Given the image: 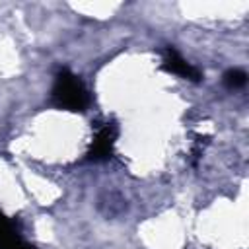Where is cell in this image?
<instances>
[{"mask_svg": "<svg viewBox=\"0 0 249 249\" xmlns=\"http://www.w3.org/2000/svg\"><path fill=\"white\" fill-rule=\"evenodd\" d=\"M51 97L58 109H66V111H84L89 103V95L82 80L76 74H72L68 68H62L56 74Z\"/></svg>", "mask_w": 249, "mask_h": 249, "instance_id": "1", "label": "cell"}, {"mask_svg": "<svg viewBox=\"0 0 249 249\" xmlns=\"http://www.w3.org/2000/svg\"><path fill=\"white\" fill-rule=\"evenodd\" d=\"M117 126L113 123H107L105 126H101L97 130V134L93 136L89 150H88V160L91 161H105L113 156V148H115V140H117Z\"/></svg>", "mask_w": 249, "mask_h": 249, "instance_id": "2", "label": "cell"}, {"mask_svg": "<svg viewBox=\"0 0 249 249\" xmlns=\"http://www.w3.org/2000/svg\"><path fill=\"white\" fill-rule=\"evenodd\" d=\"M161 68L169 74H175L179 78L191 80V82H200L202 80V72L193 66L191 62H187L173 47H167L163 51V58H161Z\"/></svg>", "mask_w": 249, "mask_h": 249, "instance_id": "3", "label": "cell"}, {"mask_svg": "<svg viewBox=\"0 0 249 249\" xmlns=\"http://www.w3.org/2000/svg\"><path fill=\"white\" fill-rule=\"evenodd\" d=\"M19 241H21V237L18 233L16 224L0 212V249H12Z\"/></svg>", "mask_w": 249, "mask_h": 249, "instance_id": "4", "label": "cell"}, {"mask_svg": "<svg viewBox=\"0 0 249 249\" xmlns=\"http://www.w3.org/2000/svg\"><path fill=\"white\" fill-rule=\"evenodd\" d=\"M247 82V74L239 68H231L224 74V84L230 88V89H237V88H243Z\"/></svg>", "mask_w": 249, "mask_h": 249, "instance_id": "5", "label": "cell"}, {"mask_svg": "<svg viewBox=\"0 0 249 249\" xmlns=\"http://www.w3.org/2000/svg\"><path fill=\"white\" fill-rule=\"evenodd\" d=\"M12 249H35V247H33V245H29V243H25V241L21 239V241H19V243H16Z\"/></svg>", "mask_w": 249, "mask_h": 249, "instance_id": "6", "label": "cell"}]
</instances>
